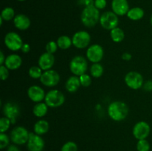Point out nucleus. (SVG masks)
<instances>
[{
	"instance_id": "f257e3e1",
	"label": "nucleus",
	"mask_w": 152,
	"mask_h": 151,
	"mask_svg": "<svg viewBox=\"0 0 152 151\" xmlns=\"http://www.w3.org/2000/svg\"><path fill=\"white\" fill-rule=\"evenodd\" d=\"M108 114L114 121H123L129 114V107L125 102L115 101L108 105Z\"/></svg>"
},
{
	"instance_id": "f03ea898",
	"label": "nucleus",
	"mask_w": 152,
	"mask_h": 151,
	"mask_svg": "<svg viewBox=\"0 0 152 151\" xmlns=\"http://www.w3.org/2000/svg\"><path fill=\"white\" fill-rule=\"evenodd\" d=\"M100 19L99 10L94 5L87 6L81 13V22L88 28L94 27Z\"/></svg>"
},
{
	"instance_id": "7ed1b4c3",
	"label": "nucleus",
	"mask_w": 152,
	"mask_h": 151,
	"mask_svg": "<svg viewBox=\"0 0 152 151\" xmlns=\"http://www.w3.org/2000/svg\"><path fill=\"white\" fill-rule=\"evenodd\" d=\"M65 101V95L58 90H51L48 92L45 102L49 107L55 108L62 106Z\"/></svg>"
},
{
	"instance_id": "20e7f679",
	"label": "nucleus",
	"mask_w": 152,
	"mask_h": 151,
	"mask_svg": "<svg viewBox=\"0 0 152 151\" xmlns=\"http://www.w3.org/2000/svg\"><path fill=\"white\" fill-rule=\"evenodd\" d=\"M88 70V62L82 56H77L70 62V70L77 76L85 74Z\"/></svg>"
},
{
	"instance_id": "39448f33",
	"label": "nucleus",
	"mask_w": 152,
	"mask_h": 151,
	"mask_svg": "<svg viewBox=\"0 0 152 151\" xmlns=\"http://www.w3.org/2000/svg\"><path fill=\"white\" fill-rule=\"evenodd\" d=\"M99 23L104 29L111 30L118 25V16L113 11H106L100 16Z\"/></svg>"
},
{
	"instance_id": "423d86ee",
	"label": "nucleus",
	"mask_w": 152,
	"mask_h": 151,
	"mask_svg": "<svg viewBox=\"0 0 152 151\" xmlns=\"http://www.w3.org/2000/svg\"><path fill=\"white\" fill-rule=\"evenodd\" d=\"M30 133L25 127L18 126L14 127L10 132V139L14 144L22 145L27 143L29 139Z\"/></svg>"
},
{
	"instance_id": "0eeeda50",
	"label": "nucleus",
	"mask_w": 152,
	"mask_h": 151,
	"mask_svg": "<svg viewBox=\"0 0 152 151\" xmlns=\"http://www.w3.org/2000/svg\"><path fill=\"white\" fill-rule=\"evenodd\" d=\"M4 41L6 47L12 51L21 50L24 44L20 36L15 32L7 33L4 36Z\"/></svg>"
},
{
	"instance_id": "6e6552de",
	"label": "nucleus",
	"mask_w": 152,
	"mask_h": 151,
	"mask_svg": "<svg viewBox=\"0 0 152 151\" xmlns=\"http://www.w3.org/2000/svg\"><path fill=\"white\" fill-rule=\"evenodd\" d=\"M125 82L126 85L133 90H138L143 85V77L140 73L131 71L125 76Z\"/></svg>"
},
{
	"instance_id": "1a4fd4ad",
	"label": "nucleus",
	"mask_w": 152,
	"mask_h": 151,
	"mask_svg": "<svg viewBox=\"0 0 152 151\" xmlns=\"http://www.w3.org/2000/svg\"><path fill=\"white\" fill-rule=\"evenodd\" d=\"M73 45L78 49L87 47L91 42V36L87 31L80 30L75 33L72 37Z\"/></svg>"
},
{
	"instance_id": "9d476101",
	"label": "nucleus",
	"mask_w": 152,
	"mask_h": 151,
	"mask_svg": "<svg viewBox=\"0 0 152 151\" xmlns=\"http://www.w3.org/2000/svg\"><path fill=\"white\" fill-rule=\"evenodd\" d=\"M40 79V82L46 87H52L57 85L60 80V76L56 71L48 70L43 72Z\"/></svg>"
},
{
	"instance_id": "9b49d317",
	"label": "nucleus",
	"mask_w": 152,
	"mask_h": 151,
	"mask_svg": "<svg viewBox=\"0 0 152 151\" xmlns=\"http://www.w3.org/2000/svg\"><path fill=\"white\" fill-rule=\"evenodd\" d=\"M3 113L4 116L10 120L11 124H15L20 115V108L15 102H7L3 107Z\"/></svg>"
},
{
	"instance_id": "f8f14e48",
	"label": "nucleus",
	"mask_w": 152,
	"mask_h": 151,
	"mask_svg": "<svg viewBox=\"0 0 152 151\" xmlns=\"http://www.w3.org/2000/svg\"><path fill=\"white\" fill-rule=\"evenodd\" d=\"M103 56V48L102 46L97 44L91 45L86 52V56L88 59L92 63H99L102 59Z\"/></svg>"
},
{
	"instance_id": "ddd939ff",
	"label": "nucleus",
	"mask_w": 152,
	"mask_h": 151,
	"mask_svg": "<svg viewBox=\"0 0 152 151\" xmlns=\"http://www.w3.org/2000/svg\"><path fill=\"white\" fill-rule=\"evenodd\" d=\"M27 147L29 151H42L45 147V142L39 135L30 133Z\"/></svg>"
},
{
	"instance_id": "4468645a",
	"label": "nucleus",
	"mask_w": 152,
	"mask_h": 151,
	"mask_svg": "<svg viewBox=\"0 0 152 151\" xmlns=\"http://www.w3.org/2000/svg\"><path fill=\"white\" fill-rule=\"evenodd\" d=\"M151 128L149 124L143 121H139L133 128V135L137 139H145L150 134Z\"/></svg>"
},
{
	"instance_id": "2eb2a0df",
	"label": "nucleus",
	"mask_w": 152,
	"mask_h": 151,
	"mask_svg": "<svg viewBox=\"0 0 152 151\" xmlns=\"http://www.w3.org/2000/svg\"><path fill=\"white\" fill-rule=\"evenodd\" d=\"M45 90L41 87L37 85H33L28 88V96L29 99L32 102L39 103L42 102V101L45 98Z\"/></svg>"
},
{
	"instance_id": "dca6fc26",
	"label": "nucleus",
	"mask_w": 152,
	"mask_h": 151,
	"mask_svg": "<svg viewBox=\"0 0 152 151\" xmlns=\"http://www.w3.org/2000/svg\"><path fill=\"white\" fill-rule=\"evenodd\" d=\"M111 8L114 13L120 16L127 14L130 10L127 0H112Z\"/></svg>"
},
{
	"instance_id": "f3484780",
	"label": "nucleus",
	"mask_w": 152,
	"mask_h": 151,
	"mask_svg": "<svg viewBox=\"0 0 152 151\" xmlns=\"http://www.w3.org/2000/svg\"><path fill=\"white\" fill-rule=\"evenodd\" d=\"M54 62L55 58L53 54L46 52V53H42L39 56L38 60V65L42 70L45 71L51 69V68L54 65Z\"/></svg>"
},
{
	"instance_id": "a211bd4d",
	"label": "nucleus",
	"mask_w": 152,
	"mask_h": 151,
	"mask_svg": "<svg viewBox=\"0 0 152 151\" xmlns=\"http://www.w3.org/2000/svg\"><path fill=\"white\" fill-rule=\"evenodd\" d=\"M22 63V59L20 56L17 54H10L6 57L4 65L8 70H15L20 68Z\"/></svg>"
},
{
	"instance_id": "6ab92c4d",
	"label": "nucleus",
	"mask_w": 152,
	"mask_h": 151,
	"mask_svg": "<svg viewBox=\"0 0 152 151\" xmlns=\"http://www.w3.org/2000/svg\"><path fill=\"white\" fill-rule=\"evenodd\" d=\"M13 24L17 29L20 30H26L31 26V20L24 14H18L13 19Z\"/></svg>"
},
{
	"instance_id": "aec40b11",
	"label": "nucleus",
	"mask_w": 152,
	"mask_h": 151,
	"mask_svg": "<svg viewBox=\"0 0 152 151\" xmlns=\"http://www.w3.org/2000/svg\"><path fill=\"white\" fill-rule=\"evenodd\" d=\"M80 86H81V83H80V78L77 76L69 77L65 83V88H66L67 91L71 93L77 92Z\"/></svg>"
},
{
	"instance_id": "412c9836",
	"label": "nucleus",
	"mask_w": 152,
	"mask_h": 151,
	"mask_svg": "<svg viewBox=\"0 0 152 151\" xmlns=\"http://www.w3.org/2000/svg\"><path fill=\"white\" fill-rule=\"evenodd\" d=\"M49 130V124L46 120L41 119L35 123L34 127V133L37 135H44Z\"/></svg>"
},
{
	"instance_id": "4be33fe9",
	"label": "nucleus",
	"mask_w": 152,
	"mask_h": 151,
	"mask_svg": "<svg viewBox=\"0 0 152 151\" xmlns=\"http://www.w3.org/2000/svg\"><path fill=\"white\" fill-rule=\"evenodd\" d=\"M144 14H145L144 10L141 7H133V8H131L126 15H127L128 18L130 19L131 20L137 21L142 19Z\"/></svg>"
},
{
	"instance_id": "5701e85b",
	"label": "nucleus",
	"mask_w": 152,
	"mask_h": 151,
	"mask_svg": "<svg viewBox=\"0 0 152 151\" xmlns=\"http://www.w3.org/2000/svg\"><path fill=\"white\" fill-rule=\"evenodd\" d=\"M48 107V106L46 105L45 102V103L39 102L34 107L33 113L35 116L38 117V118H42V117L45 116L47 114Z\"/></svg>"
},
{
	"instance_id": "b1692460",
	"label": "nucleus",
	"mask_w": 152,
	"mask_h": 151,
	"mask_svg": "<svg viewBox=\"0 0 152 151\" xmlns=\"http://www.w3.org/2000/svg\"><path fill=\"white\" fill-rule=\"evenodd\" d=\"M111 38L113 40V41L114 42H121L123 41V39L125 38V33L121 28H114L113 30H111Z\"/></svg>"
},
{
	"instance_id": "393cba45",
	"label": "nucleus",
	"mask_w": 152,
	"mask_h": 151,
	"mask_svg": "<svg viewBox=\"0 0 152 151\" xmlns=\"http://www.w3.org/2000/svg\"><path fill=\"white\" fill-rule=\"evenodd\" d=\"M56 43L58 44V47L62 50H67L70 48L73 44L72 38H71L68 36H62L59 37Z\"/></svg>"
},
{
	"instance_id": "a878e982",
	"label": "nucleus",
	"mask_w": 152,
	"mask_h": 151,
	"mask_svg": "<svg viewBox=\"0 0 152 151\" xmlns=\"http://www.w3.org/2000/svg\"><path fill=\"white\" fill-rule=\"evenodd\" d=\"M104 72L103 67L99 63H94L90 68L91 75L94 78H99Z\"/></svg>"
},
{
	"instance_id": "bb28decb",
	"label": "nucleus",
	"mask_w": 152,
	"mask_h": 151,
	"mask_svg": "<svg viewBox=\"0 0 152 151\" xmlns=\"http://www.w3.org/2000/svg\"><path fill=\"white\" fill-rule=\"evenodd\" d=\"M1 17L4 21H10L14 19L15 12L12 7H4L1 13Z\"/></svg>"
},
{
	"instance_id": "cd10ccee",
	"label": "nucleus",
	"mask_w": 152,
	"mask_h": 151,
	"mask_svg": "<svg viewBox=\"0 0 152 151\" xmlns=\"http://www.w3.org/2000/svg\"><path fill=\"white\" fill-rule=\"evenodd\" d=\"M42 73V70L39 66L31 67L28 70V74L33 78H40Z\"/></svg>"
},
{
	"instance_id": "c85d7f7f",
	"label": "nucleus",
	"mask_w": 152,
	"mask_h": 151,
	"mask_svg": "<svg viewBox=\"0 0 152 151\" xmlns=\"http://www.w3.org/2000/svg\"><path fill=\"white\" fill-rule=\"evenodd\" d=\"M11 121L7 117H2L0 118V133H4L10 127Z\"/></svg>"
},
{
	"instance_id": "c756f323",
	"label": "nucleus",
	"mask_w": 152,
	"mask_h": 151,
	"mask_svg": "<svg viewBox=\"0 0 152 151\" xmlns=\"http://www.w3.org/2000/svg\"><path fill=\"white\" fill-rule=\"evenodd\" d=\"M137 150L138 151H149L150 144L146 139H141L137 144Z\"/></svg>"
},
{
	"instance_id": "7c9ffc66",
	"label": "nucleus",
	"mask_w": 152,
	"mask_h": 151,
	"mask_svg": "<svg viewBox=\"0 0 152 151\" xmlns=\"http://www.w3.org/2000/svg\"><path fill=\"white\" fill-rule=\"evenodd\" d=\"M78 147L75 142H68L64 144L63 146L61 148V151H77Z\"/></svg>"
},
{
	"instance_id": "2f4dec72",
	"label": "nucleus",
	"mask_w": 152,
	"mask_h": 151,
	"mask_svg": "<svg viewBox=\"0 0 152 151\" xmlns=\"http://www.w3.org/2000/svg\"><path fill=\"white\" fill-rule=\"evenodd\" d=\"M80 78V83H81V85L84 87H89L91 84V78L89 75L88 74L85 73L81 75L80 76H79Z\"/></svg>"
},
{
	"instance_id": "473e14b6",
	"label": "nucleus",
	"mask_w": 152,
	"mask_h": 151,
	"mask_svg": "<svg viewBox=\"0 0 152 151\" xmlns=\"http://www.w3.org/2000/svg\"><path fill=\"white\" fill-rule=\"evenodd\" d=\"M58 47H58L57 43L55 42V41H50L46 44V52H48V53H51V54H53V53L56 52Z\"/></svg>"
},
{
	"instance_id": "72a5a7b5",
	"label": "nucleus",
	"mask_w": 152,
	"mask_h": 151,
	"mask_svg": "<svg viewBox=\"0 0 152 151\" xmlns=\"http://www.w3.org/2000/svg\"><path fill=\"white\" fill-rule=\"evenodd\" d=\"M10 142V139L4 133H0V148L4 149L7 145L9 144Z\"/></svg>"
},
{
	"instance_id": "f704fd0d",
	"label": "nucleus",
	"mask_w": 152,
	"mask_h": 151,
	"mask_svg": "<svg viewBox=\"0 0 152 151\" xmlns=\"http://www.w3.org/2000/svg\"><path fill=\"white\" fill-rule=\"evenodd\" d=\"M9 76L8 69L5 65H1L0 66V77L2 81H5Z\"/></svg>"
},
{
	"instance_id": "c9c22d12",
	"label": "nucleus",
	"mask_w": 152,
	"mask_h": 151,
	"mask_svg": "<svg viewBox=\"0 0 152 151\" xmlns=\"http://www.w3.org/2000/svg\"><path fill=\"white\" fill-rule=\"evenodd\" d=\"M107 5L106 0H94V6L98 10H102Z\"/></svg>"
},
{
	"instance_id": "e433bc0d",
	"label": "nucleus",
	"mask_w": 152,
	"mask_h": 151,
	"mask_svg": "<svg viewBox=\"0 0 152 151\" xmlns=\"http://www.w3.org/2000/svg\"><path fill=\"white\" fill-rule=\"evenodd\" d=\"M144 90L146 91H151L152 90V81H147L144 84Z\"/></svg>"
},
{
	"instance_id": "4c0bfd02",
	"label": "nucleus",
	"mask_w": 152,
	"mask_h": 151,
	"mask_svg": "<svg viewBox=\"0 0 152 151\" xmlns=\"http://www.w3.org/2000/svg\"><path fill=\"white\" fill-rule=\"evenodd\" d=\"M21 50H22V51L23 52V53H27L30 51V50H31V47H30L29 44H27V43H24Z\"/></svg>"
},
{
	"instance_id": "58836bf2",
	"label": "nucleus",
	"mask_w": 152,
	"mask_h": 151,
	"mask_svg": "<svg viewBox=\"0 0 152 151\" xmlns=\"http://www.w3.org/2000/svg\"><path fill=\"white\" fill-rule=\"evenodd\" d=\"M132 56L129 53H124L122 55V59L125 61H129L132 59Z\"/></svg>"
},
{
	"instance_id": "ea45409f",
	"label": "nucleus",
	"mask_w": 152,
	"mask_h": 151,
	"mask_svg": "<svg viewBox=\"0 0 152 151\" xmlns=\"http://www.w3.org/2000/svg\"><path fill=\"white\" fill-rule=\"evenodd\" d=\"M83 4L86 5V7L94 5V0H83Z\"/></svg>"
},
{
	"instance_id": "a19ab883",
	"label": "nucleus",
	"mask_w": 152,
	"mask_h": 151,
	"mask_svg": "<svg viewBox=\"0 0 152 151\" xmlns=\"http://www.w3.org/2000/svg\"><path fill=\"white\" fill-rule=\"evenodd\" d=\"M5 60H6V58L4 57V53H3L2 51H1L0 52V65H4V62H5Z\"/></svg>"
},
{
	"instance_id": "79ce46f5",
	"label": "nucleus",
	"mask_w": 152,
	"mask_h": 151,
	"mask_svg": "<svg viewBox=\"0 0 152 151\" xmlns=\"http://www.w3.org/2000/svg\"><path fill=\"white\" fill-rule=\"evenodd\" d=\"M7 151H21L19 148L17 147L15 145H10V146L7 147Z\"/></svg>"
},
{
	"instance_id": "37998d69",
	"label": "nucleus",
	"mask_w": 152,
	"mask_h": 151,
	"mask_svg": "<svg viewBox=\"0 0 152 151\" xmlns=\"http://www.w3.org/2000/svg\"><path fill=\"white\" fill-rule=\"evenodd\" d=\"M3 20H4V19H2V18H1V16H0V25H1H1H2V23H3Z\"/></svg>"
},
{
	"instance_id": "c03bdc74",
	"label": "nucleus",
	"mask_w": 152,
	"mask_h": 151,
	"mask_svg": "<svg viewBox=\"0 0 152 151\" xmlns=\"http://www.w3.org/2000/svg\"><path fill=\"white\" fill-rule=\"evenodd\" d=\"M150 22H151V25L152 26V14H151V19H150Z\"/></svg>"
},
{
	"instance_id": "a18cd8bd",
	"label": "nucleus",
	"mask_w": 152,
	"mask_h": 151,
	"mask_svg": "<svg viewBox=\"0 0 152 151\" xmlns=\"http://www.w3.org/2000/svg\"><path fill=\"white\" fill-rule=\"evenodd\" d=\"M17 1H25V0H17Z\"/></svg>"
}]
</instances>
